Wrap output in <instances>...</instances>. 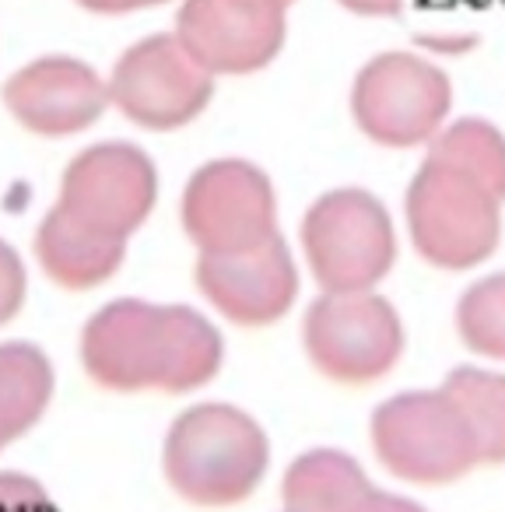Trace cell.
Returning <instances> with one entry per match:
<instances>
[{"label": "cell", "instance_id": "obj_6", "mask_svg": "<svg viewBox=\"0 0 505 512\" xmlns=\"http://www.w3.org/2000/svg\"><path fill=\"white\" fill-rule=\"evenodd\" d=\"M453 106V85L414 53H379L358 71L351 113L365 137L386 148H414L432 141Z\"/></svg>", "mask_w": 505, "mask_h": 512}, {"label": "cell", "instance_id": "obj_3", "mask_svg": "<svg viewBox=\"0 0 505 512\" xmlns=\"http://www.w3.org/2000/svg\"><path fill=\"white\" fill-rule=\"evenodd\" d=\"M502 197L481 179L425 158L407 190V225L418 253L446 271H467L498 246Z\"/></svg>", "mask_w": 505, "mask_h": 512}, {"label": "cell", "instance_id": "obj_7", "mask_svg": "<svg viewBox=\"0 0 505 512\" xmlns=\"http://www.w3.org/2000/svg\"><path fill=\"white\" fill-rule=\"evenodd\" d=\"M404 330L386 299L372 292H327L306 316V351L337 383H376L397 365Z\"/></svg>", "mask_w": 505, "mask_h": 512}, {"label": "cell", "instance_id": "obj_2", "mask_svg": "<svg viewBox=\"0 0 505 512\" xmlns=\"http://www.w3.org/2000/svg\"><path fill=\"white\" fill-rule=\"evenodd\" d=\"M267 470V439L249 414L225 404L186 411L165 442L172 488L197 505H235Z\"/></svg>", "mask_w": 505, "mask_h": 512}, {"label": "cell", "instance_id": "obj_19", "mask_svg": "<svg viewBox=\"0 0 505 512\" xmlns=\"http://www.w3.org/2000/svg\"><path fill=\"white\" fill-rule=\"evenodd\" d=\"M460 337L477 355L502 358L505 362V274L474 285L456 309Z\"/></svg>", "mask_w": 505, "mask_h": 512}, {"label": "cell", "instance_id": "obj_12", "mask_svg": "<svg viewBox=\"0 0 505 512\" xmlns=\"http://www.w3.org/2000/svg\"><path fill=\"white\" fill-rule=\"evenodd\" d=\"M197 281L207 299L242 327L274 323L299 292V274L278 235L239 253H204Z\"/></svg>", "mask_w": 505, "mask_h": 512}, {"label": "cell", "instance_id": "obj_1", "mask_svg": "<svg viewBox=\"0 0 505 512\" xmlns=\"http://www.w3.org/2000/svg\"><path fill=\"white\" fill-rule=\"evenodd\" d=\"M81 358L109 390H197L218 372L221 337L204 316L183 306L116 302L85 330Z\"/></svg>", "mask_w": 505, "mask_h": 512}, {"label": "cell", "instance_id": "obj_9", "mask_svg": "<svg viewBox=\"0 0 505 512\" xmlns=\"http://www.w3.org/2000/svg\"><path fill=\"white\" fill-rule=\"evenodd\" d=\"M183 225L204 253H239L274 235L271 179L249 162H211L190 179Z\"/></svg>", "mask_w": 505, "mask_h": 512}, {"label": "cell", "instance_id": "obj_16", "mask_svg": "<svg viewBox=\"0 0 505 512\" xmlns=\"http://www.w3.org/2000/svg\"><path fill=\"white\" fill-rule=\"evenodd\" d=\"M53 390L50 362L29 344L0 348V446L36 425Z\"/></svg>", "mask_w": 505, "mask_h": 512}, {"label": "cell", "instance_id": "obj_5", "mask_svg": "<svg viewBox=\"0 0 505 512\" xmlns=\"http://www.w3.org/2000/svg\"><path fill=\"white\" fill-rule=\"evenodd\" d=\"M372 442L386 470L414 484H446L481 463L460 407L446 390L404 393L372 418Z\"/></svg>", "mask_w": 505, "mask_h": 512}, {"label": "cell", "instance_id": "obj_25", "mask_svg": "<svg viewBox=\"0 0 505 512\" xmlns=\"http://www.w3.org/2000/svg\"><path fill=\"white\" fill-rule=\"evenodd\" d=\"M285 4H292V0H285Z\"/></svg>", "mask_w": 505, "mask_h": 512}, {"label": "cell", "instance_id": "obj_17", "mask_svg": "<svg viewBox=\"0 0 505 512\" xmlns=\"http://www.w3.org/2000/svg\"><path fill=\"white\" fill-rule=\"evenodd\" d=\"M442 390L460 407L481 463H505V376L460 369Z\"/></svg>", "mask_w": 505, "mask_h": 512}, {"label": "cell", "instance_id": "obj_4", "mask_svg": "<svg viewBox=\"0 0 505 512\" xmlns=\"http://www.w3.org/2000/svg\"><path fill=\"white\" fill-rule=\"evenodd\" d=\"M302 246L327 292H369L397 256L390 214L365 190L327 193L302 221Z\"/></svg>", "mask_w": 505, "mask_h": 512}, {"label": "cell", "instance_id": "obj_18", "mask_svg": "<svg viewBox=\"0 0 505 512\" xmlns=\"http://www.w3.org/2000/svg\"><path fill=\"white\" fill-rule=\"evenodd\" d=\"M428 158L481 179L505 200V137L484 120H460L432 137Z\"/></svg>", "mask_w": 505, "mask_h": 512}, {"label": "cell", "instance_id": "obj_22", "mask_svg": "<svg viewBox=\"0 0 505 512\" xmlns=\"http://www.w3.org/2000/svg\"><path fill=\"white\" fill-rule=\"evenodd\" d=\"M337 4H344L348 11L365 15V18H390V15H400V11H404L407 0H337Z\"/></svg>", "mask_w": 505, "mask_h": 512}, {"label": "cell", "instance_id": "obj_14", "mask_svg": "<svg viewBox=\"0 0 505 512\" xmlns=\"http://www.w3.org/2000/svg\"><path fill=\"white\" fill-rule=\"evenodd\" d=\"M285 512H425L404 498L379 495L344 453H309L285 477Z\"/></svg>", "mask_w": 505, "mask_h": 512}, {"label": "cell", "instance_id": "obj_24", "mask_svg": "<svg viewBox=\"0 0 505 512\" xmlns=\"http://www.w3.org/2000/svg\"><path fill=\"white\" fill-rule=\"evenodd\" d=\"M421 43L435 46V50H442V53H449V50H467L474 39H470V36H463V39H432V36H428V39H421Z\"/></svg>", "mask_w": 505, "mask_h": 512}, {"label": "cell", "instance_id": "obj_23", "mask_svg": "<svg viewBox=\"0 0 505 512\" xmlns=\"http://www.w3.org/2000/svg\"><path fill=\"white\" fill-rule=\"evenodd\" d=\"M81 8L99 11V15H123V11H141V8H155L165 0H78Z\"/></svg>", "mask_w": 505, "mask_h": 512}, {"label": "cell", "instance_id": "obj_8", "mask_svg": "<svg viewBox=\"0 0 505 512\" xmlns=\"http://www.w3.org/2000/svg\"><path fill=\"white\" fill-rule=\"evenodd\" d=\"M214 74L179 43V36H151L130 46L109 81V99L148 130H176L204 113Z\"/></svg>", "mask_w": 505, "mask_h": 512}, {"label": "cell", "instance_id": "obj_15", "mask_svg": "<svg viewBox=\"0 0 505 512\" xmlns=\"http://www.w3.org/2000/svg\"><path fill=\"white\" fill-rule=\"evenodd\" d=\"M39 260H43L46 274L64 288H92L113 278L116 267L123 260V242L106 239V235L88 232L85 225L57 211L43 221L39 228Z\"/></svg>", "mask_w": 505, "mask_h": 512}, {"label": "cell", "instance_id": "obj_21", "mask_svg": "<svg viewBox=\"0 0 505 512\" xmlns=\"http://www.w3.org/2000/svg\"><path fill=\"white\" fill-rule=\"evenodd\" d=\"M0 512H57V509L39 491V484L8 474L0 477Z\"/></svg>", "mask_w": 505, "mask_h": 512}, {"label": "cell", "instance_id": "obj_20", "mask_svg": "<svg viewBox=\"0 0 505 512\" xmlns=\"http://www.w3.org/2000/svg\"><path fill=\"white\" fill-rule=\"evenodd\" d=\"M25 299V271L15 249L0 242V323H8Z\"/></svg>", "mask_w": 505, "mask_h": 512}, {"label": "cell", "instance_id": "obj_11", "mask_svg": "<svg viewBox=\"0 0 505 512\" xmlns=\"http://www.w3.org/2000/svg\"><path fill=\"white\" fill-rule=\"evenodd\" d=\"M285 0H186L176 36L211 74H249L285 46Z\"/></svg>", "mask_w": 505, "mask_h": 512}, {"label": "cell", "instance_id": "obj_10", "mask_svg": "<svg viewBox=\"0 0 505 512\" xmlns=\"http://www.w3.org/2000/svg\"><path fill=\"white\" fill-rule=\"evenodd\" d=\"M155 204V169L130 144H99L74 158L64 176L60 211L88 232L127 242Z\"/></svg>", "mask_w": 505, "mask_h": 512}, {"label": "cell", "instance_id": "obj_13", "mask_svg": "<svg viewBox=\"0 0 505 512\" xmlns=\"http://www.w3.org/2000/svg\"><path fill=\"white\" fill-rule=\"evenodd\" d=\"M4 102L36 134H78L92 127L109 102L102 78L71 57H46L18 71L4 88Z\"/></svg>", "mask_w": 505, "mask_h": 512}]
</instances>
